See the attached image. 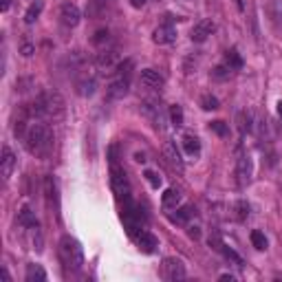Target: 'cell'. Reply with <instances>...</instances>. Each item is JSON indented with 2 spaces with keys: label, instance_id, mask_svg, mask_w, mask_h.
Returning a JSON list of instances; mask_svg holds the SVG:
<instances>
[{
  "label": "cell",
  "instance_id": "25",
  "mask_svg": "<svg viewBox=\"0 0 282 282\" xmlns=\"http://www.w3.org/2000/svg\"><path fill=\"white\" fill-rule=\"evenodd\" d=\"M251 245L256 247L258 251H265L267 249V238H265V234L263 232H251Z\"/></svg>",
  "mask_w": 282,
  "mask_h": 282
},
{
  "label": "cell",
  "instance_id": "41",
  "mask_svg": "<svg viewBox=\"0 0 282 282\" xmlns=\"http://www.w3.org/2000/svg\"><path fill=\"white\" fill-rule=\"evenodd\" d=\"M220 280H230V282H234V280H236V276H232V273H223V276H220Z\"/></svg>",
  "mask_w": 282,
  "mask_h": 282
},
{
  "label": "cell",
  "instance_id": "6",
  "mask_svg": "<svg viewBox=\"0 0 282 282\" xmlns=\"http://www.w3.org/2000/svg\"><path fill=\"white\" fill-rule=\"evenodd\" d=\"M161 273H163V278H165V280H170V282L183 280V278L187 276L185 265L181 263L179 258H165V260H163V265H161Z\"/></svg>",
  "mask_w": 282,
  "mask_h": 282
},
{
  "label": "cell",
  "instance_id": "20",
  "mask_svg": "<svg viewBox=\"0 0 282 282\" xmlns=\"http://www.w3.org/2000/svg\"><path fill=\"white\" fill-rule=\"evenodd\" d=\"M42 9H44V3H42V0H36V3H33L29 9H26V13H24V22H26V24H33V22H36V20L40 18Z\"/></svg>",
  "mask_w": 282,
  "mask_h": 282
},
{
  "label": "cell",
  "instance_id": "29",
  "mask_svg": "<svg viewBox=\"0 0 282 282\" xmlns=\"http://www.w3.org/2000/svg\"><path fill=\"white\" fill-rule=\"evenodd\" d=\"M201 106H203V110H216L218 108V99L212 97V95H203V97H201Z\"/></svg>",
  "mask_w": 282,
  "mask_h": 282
},
{
  "label": "cell",
  "instance_id": "31",
  "mask_svg": "<svg viewBox=\"0 0 282 282\" xmlns=\"http://www.w3.org/2000/svg\"><path fill=\"white\" fill-rule=\"evenodd\" d=\"M210 128H212L214 132H216L218 137H227V135H230V128H227V124H225V122H212V124H210Z\"/></svg>",
  "mask_w": 282,
  "mask_h": 282
},
{
  "label": "cell",
  "instance_id": "39",
  "mask_svg": "<svg viewBox=\"0 0 282 282\" xmlns=\"http://www.w3.org/2000/svg\"><path fill=\"white\" fill-rule=\"evenodd\" d=\"M9 5H11V0H0V9H3V11L9 9Z\"/></svg>",
  "mask_w": 282,
  "mask_h": 282
},
{
  "label": "cell",
  "instance_id": "4",
  "mask_svg": "<svg viewBox=\"0 0 282 282\" xmlns=\"http://www.w3.org/2000/svg\"><path fill=\"white\" fill-rule=\"evenodd\" d=\"M110 185L112 190H115V194L119 199H124L126 203H130V183H128V177H126V172L122 170V167H117L115 163H112L110 167Z\"/></svg>",
  "mask_w": 282,
  "mask_h": 282
},
{
  "label": "cell",
  "instance_id": "9",
  "mask_svg": "<svg viewBox=\"0 0 282 282\" xmlns=\"http://www.w3.org/2000/svg\"><path fill=\"white\" fill-rule=\"evenodd\" d=\"M128 89H130L128 77L117 75V77L108 84V89H106V97H108V99H124L126 95H128Z\"/></svg>",
  "mask_w": 282,
  "mask_h": 282
},
{
  "label": "cell",
  "instance_id": "11",
  "mask_svg": "<svg viewBox=\"0 0 282 282\" xmlns=\"http://www.w3.org/2000/svg\"><path fill=\"white\" fill-rule=\"evenodd\" d=\"M214 29H216V24H214L212 20H201V22H196L192 26V36H190L192 42H199V44L205 42V40L214 33Z\"/></svg>",
  "mask_w": 282,
  "mask_h": 282
},
{
  "label": "cell",
  "instance_id": "14",
  "mask_svg": "<svg viewBox=\"0 0 282 282\" xmlns=\"http://www.w3.org/2000/svg\"><path fill=\"white\" fill-rule=\"evenodd\" d=\"M152 40L157 44H172L174 40H177V29H174L172 24H161V26L154 29Z\"/></svg>",
  "mask_w": 282,
  "mask_h": 282
},
{
  "label": "cell",
  "instance_id": "27",
  "mask_svg": "<svg viewBox=\"0 0 282 282\" xmlns=\"http://www.w3.org/2000/svg\"><path fill=\"white\" fill-rule=\"evenodd\" d=\"M187 218H192V207H181V210L172 216V220H174V223H179V225L187 223Z\"/></svg>",
  "mask_w": 282,
  "mask_h": 282
},
{
  "label": "cell",
  "instance_id": "38",
  "mask_svg": "<svg viewBox=\"0 0 282 282\" xmlns=\"http://www.w3.org/2000/svg\"><path fill=\"white\" fill-rule=\"evenodd\" d=\"M148 3V0H130V5L135 7V9H141V7H144Z\"/></svg>",
  "mask_w": 282,
  "mask_h": 282
},
{
  "label": "cell",
  "instance_id": "40",
  "mask_svg": "<svg viewBox=\"0 0 282 282\" xmlns=\"http://www.w3.org/2000/svg\"><path fill=\"white\" fill-rule=\"evenodd\" d=\"M0 276H3V280L5 282H9L11 278H9V273H7V269H5V267H3V269H0Z\"/></svg>",
  "mask_w": 282,
  "mask_h": 282
},
{
  "label": "cell",
  "instance_id": "28",
  "mask_svg": "<svg viewBox=\"0 0 282 282\" xmlns=\"http://www.w3.org/2000/svg\"><path fill=\"white\" fill-rule=\"evenodd\" d=\"M167 115H170L174 126H183V110H181V106H172Z\"/></svg>",
  "mask_w": 282,
  "mask_h": 282
},
{
  "label": "cell",
  "instance_id": "12",
  "mask_svg": "<svg viewBox=\"0 0 282 282\" xmlns=\"http://www.w3.org/2000/svg\"><path fill=\"white\" fill-rule=\"evenodd\" d=\"M13 167H16V154L11 152L9 146H3V157H0V177H3V181H9Z\"/></svg>",
  "mask_w": 282,
  "mask_h": 282
},
{
  "label": "cell",
  "instance_id": "32",
  "mask_svg": "<svg viewBox=\"0 0 282 282\" xmlns=\"http://www.w3.org/2000/svg\"><path fill=\"white\" fill-rule=\"evenodd\" d=\"M220 251L225 253V258H227V260H232V263H236L238 267H243V258H240L236 251H232L230 247H225V245H223V247H220Z\"/></svg>",
  "mask_w": 282,
  "mask_h": 282
},
{
  "label": "cell",
  "instance_id": "35",
  "mask_svg": "<svg viewBox=\"0 0 282 282\" xmlns=\"http://www.w3.org/2000/svg\"><path fill=\"white\" fill-rule=\"evenodd\" d=\"M144 177L148 179V183H150V185L154 187V190H159V185H161V177H159V174H157V172H152V170H148V172L144 174Z\"/></svg>",
  "mask_w": 282,
  "mask_h": 282
},
{
  "label": "cell",
  "instance_id": "3",
  "mask_svg": "<svg viewBox=\"0 0 282 282\" xmlns=\"http://www.w3.org/2000/svg\"><path fill=\"white\" fill-rule=\"evenodd\" d=\"M60 258L73 271H79L84 265V249L73 236H62L60 240Z\"/></svg>",
  "mask_w": 282,
  "mask_h": 282
},
{
  "label": "cell",
  "instance_id": "33",
  "mask_svg": "<svg viewBox=\"0 0 282 282\" xmlns=\"http://www.w3.org/2000/svg\"><path fill=\"white\" fill-rule=\"evenodd\" d=\"M20 53H22L24 58H29V55H33V53H36V46L29 42V38H22V42H20Z\"/></svg>",
  "mask_w": 282,
  "mask_h": 282
},
{
  "label": "cell",
  "instance_id": "18",
  "mask_svg": "<svg viewBox=\"0 0 282 282\" xmlns=\"http://www.w3.org/2000/svg\"><path fill=\"white\" fill-rule=\"evenodd\" d=\"M24 278H26V282H44L46 280V271L40 265H26Z\"/></svg>",
  "mask_w": 282,
  "mask_h": 282
},
{
  "label": "cell",
  "instance_id": "37",
  "mask_svg": "<svg viewBox=\"0 0 282 282\" xmlns=\"http://www.w3.org/2000/svg\"><path fill=\"white\" fill-rule=\"evenodd\" d=\"M95 44H102V42H108V31H97L95 38H93Z\"/></svg>",
  "mask_w": 282,
  "mask_h": 282
},
{
  "label": "cell",
  "instance_id": "21",
  "mask_svg": "<svg viewBox=\"0 0 282 282\" xmlns=\"http://www.w3.org/2000/svg\"><path fill=\"white\" fill-rule=\"evenodd\" d=\"M225 66H230L232 71L243 69V58L238 55V51H236V49H230V51L225 53Z\"/></svg>",
  "mask_w": 282,
  "mask_h": 282
},
{
  "label": "cell",
  "instance_id": "19",
  "mask_svg": "<svg viewBox=\"0 0 282 282\" xmlns=\"http://www.w3.org/2000/svg\"><path fill=\"white\" fill-rule=\"evenodd\" d=\"M183 150L190 154V157H196V154L201 152V141H199V137L183 135Z\"/></svg>",
  "mask_w": 282,
  "mask_h": 282
},
{
  "label": "cell",
  "instance_id": "7",
  "mask_svg": "<svg viewBox=\"0 0 282 282\" xmlns=\"http://www.w3.org/2000/svg\"><path fill=\"white\" fill-rule=\"evenodd\" d=\"M139 82L148 91H161V89H163V84H165V79H163V75H161L159 71L144 69V71H141V75H139Z\"/></svg>",
  "mask_w": 282,
  "mask_h": 282
},
{
  "label": "cell",
  "instance_id": "42",
  "mask_svg": "<svg viewBox=\"0 0 282 282\" xmlns=\"http://www.w3.org/2000/svg\"><path fill=\"white\" fill-rule=\"evenodd\" d=\"M278 115H280V117H282V102H280V104H278Z\"/></svg>",
  "mask_w": 282,
  "mask_h": 282
},
{
  "label": "cell",
  "instance_id": "34",
  "mask_svg": "<svg viewBox=\"0 0 282 282\" xmlns=\"http://www.w3.org/2000/svg\"><path fill=\"white\" fill-rule=\"evenodd\" d=\"M132 66H135V62H132V60H124V62L117 66V75L130 77V69H132Z\"/></svg>",
  "mask_w": 282,
  "mask_h": 282
},
{
  "label": "cell",
  "instance_id": "26",
  "mask_svg": "<svg viewBox=\"0 0 282 282\" xmlns=\"http://www.w3.org/2000/svg\"><path fill=\"white\" fill-rule=\"evenodd\" d=\"M238 130L240 132H249L251 130V115L249 112H238Z\"/></svg>",
  "mask_w": 282,
  "mask_h": 282
},
{
  "label": "cell",
  "instance_id": "22",
  "mask_svg": "<svg viewBox=\"0 0 282 282\" xmlns=\"http://www.w3.org/2000/svg\"><path fill=\"white\" fill-rule=\"evenodd\" d=\"M44 194L49 199V203H55L58 205V183L53 177H46L44 179Z\"/></svg>",
  "mask_w": 282,
  "mask_h": 282
},
{
  "label": "cell",
  "instance_id": "13",
  "mask_svg": "<svg viewBox=\"0 0 282 282\" xmlns=\"http://www.w3.org/2000/svg\"><path fill=\"white\" fill-rule=\"evenodd\" d=\"M163 157H165V161L170 163L174 170H179V172H183V167H185V163H183V159H181V152L177 150V144H172V141H167V144L163 146Z\"/></svg>",
  "mask_w": 282,
  "mask_h": 282
},
{
  "label": "cell",
  "instance_id": "30",
  "mask_svg": "<svg viewBox=\"0 0 282 282\" xmlns=\"http://www.w3.org/2000/svg\"><path fill=\"white\" fill-rule=\"evenodd\" d=\"M234 212H236L238 220H243V218H247V214H249V205H247L245 201H238V203L234 205Z\"/></svg>",
  "mask_w": 282,
  "mask_h": 282
},
{
  "label": "cell",
  "instance_id": "5",
  "mask_svg": "<svg viewBox=\"0 0 282 282\" xmlns=\"http://www.w3.org/2000/svg\"><path fill=\"white\" fill-rule=\"evenodd\" d=\"M141 110H144V115L150 119V122L157 126V128H163V126H165L167 112H165L163 106L157 102V99H146V102L141 104Z\"/></svg>",
  "mask_w": 282,
  "mask_h": 282
},
{
  "label": "cell",
  "instance_id": "10",
  "mask_svg": "<svg viewBox=\"0 0 282 282\" xmlns=\"http://www.w3.org/2000/svg\"><path fill=\"white\" fill-rule=\"evenodd\" d=\"M79 18H82V11H79L77 5L64 3L62 7H60V20H62L64 26H77L79 24Z\"/></svg>",
  "mask_w": 282,
  "mask_h": 282
},
{
  "label": "cell",
  "instance_id": "2",
  "mask_svg": "<svg viewBox=\"0 0 282 282\" xmlns=\"http://www.w3.org/2000/svg\"><path fill=\"white\" fill-rule=\"evenodd\" d=\"M26 112L38 119H60L64 115V99L58 93H42L40 97L33 99Z\"/></svg>",
  "mask_w": 282,
  "mask_h": 282
},
{
  "label": "cell",
  "instance_id": "24",
  "mask_svg": "<svg viewBox=\"0 0 282 282\" xmlns=\"http://www.w3.org/2000/svg\"><path fill=\"white\" fill-rule=\"evenodd\" d=\"M115 60H117V51L115 49H108V51H102L97 55V64L99 66H112Z\"/></svg>",
  "mask_w": 282,
  "mask_h": 282
},
{
  "label": "cell",
  "instance_id": "23",
  "mask_svg": "<svg viewBox=\"0 0 282 282\" xmlns=\"http://www.w3.org/2000/svg\"><path fill=\"white\" fill-rule=\"evenodd\" d=\"M18 223L22 227H38V218L33 216V212L29 210V207H22L18 214Z\"/></svg>",
  "mask_w": 282,
  "mask_h": 282
},
{
  "label": "cell",
  "instance_id": "16",
  "mask_svg": "<svg viewBox=\"0 0 282 282\" xmlns=\"http://www.w3.org/2000/svg\"><path fill=\"white\" fill-rule=\"evenodd\" d=\"M161 205H163L165 210H177V207L181 205V192L174 190V187L165 190L163 196H161Z\"/></svg>",
  "mask_w": 282,
  "mask_h": 282
},
{
  "label": "cell",
  "instance_id": "17",
  "mask_svg": "<svg viewBox=\"0 0 282 282\" xmlns=\"http://www.w3.org/2000/svg\"><path fill=\"white\" fill-rule=\"evenodd\" d=\"M95 77H89V75H84L82 79L77 82V95L79 97H91L93 93H95Z\"/></svg>",
  "mask_w": 282,
  "mask_h": 282
},
{
  "label": "cell",
  "instance_id": "8",
  "mask_svg": "<svg viewBox=\"0 0 282 282\" xmlns=\"http://www.w3.org/2000/svg\"><path fill=\"white\" fill-rule=\"evenodd\" d=\"M251 174H253L251 157H249V154H240L238 161H236V181H238V185H247V183H249Z\"/></svg>",
  "mask_w": 282,
  "mask_h": 282
},
{
  "label": "cell",
  "instance_id": "1",
  "mask_svg": "<svg viewBox=\"0 0 282 282\" xmlns=\"http://www.w3.org/2000/svg\"><path fill=\"white\" fill-rule=\"evenodd\" d=\"M24 146L26 150L36 157H46L53 146V132H51V126L44 124V122H33L26 126V132H24Z\"/></svg>",
  "mask_w": 282,
  "mask_h": 282
},
{
  "label": "cell",
  "instance_id": "15",
  "mask_svg": "<svg viewBox=\"0 0 282 282\" xmlns=\"http://www.w3.org/2000/svg\"><path fill=\"white\" fill-rule=\"evenodd\" d=\"M135 238H137V245H139L146 253H152L154 249H157V245H159V243H157V238H154L150 232H146V230H141Z\"/></svg>",
  "mask_w": 282,
  "mask_h": 282
},
{
  "label": "cell",
  "instance_id": "36",
  "mask_svg": "<svg viewBox=\"0 0 282 282\" xmlns=\"http://www.w3.org/2000/svg\"><path fill=\"white\" fill-rule=\"evenodd\" d=\"M230 73H232V69H230V66H225V64H223V66H216L212 75L216 77V79H223V77H227V75H230Z\"/></svg>",
  "mask_w": 282,
  "mask_h": 282
}]
</instances>
